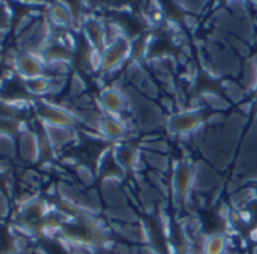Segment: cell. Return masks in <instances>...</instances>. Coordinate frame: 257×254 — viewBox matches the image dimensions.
Here are the masks:
<instances>
[{"mask_svg":"<svg viewBox=\"0 0 257 254\" xmlns=\"http://www.w3.org/2000/svg\"><path fill=\"white\" fill-rule=\"evenodd\" d=\"M131 49L132 46L127 38L119 37L115 41H112L101 55V68L104 71H110L118 65H121L124 59L128 56V53H131Z\"/></svg>","mask_w":257,"mask_h":254,"instance_id":"6da1fadb","label":"cell"},{"mask_svg":"<svg viewBox=\"0 0 257 254\" xmlns=\"http://www.w3.org/2000/svg\"><path fill=\"white\" fill-rule=\"evenodd\" d=\"M41 113H43V118H46L47 122H52L53 125H58V127H67V125L74 122V116L70 112L61 109V107L44 104V103H43Z\"/></svg>","mask_w":257,"mask_h":254,"instance_id":"7a4b0ae2","label":"cell"},{"mask_svg":"<svg viewBox=\"0 0 257 254\" xmlns=\"http://www.w3.org/2000/svg\"><path fill=\"white\" fill-rule=\"evenodd\" d=\"M101 104L109 113L113 115V113H119L124 110L125 100H124V95L118 89L109 88L101 92Z\"/></svg>","mask_w":257,"mask_h":254,"instance_id":"3957f363","label":"cell"},{"mask_svg":"<svg viewBox=\"0 0 257 254\" xmlns=\"http://www.w3.org/2000/svg\"><path fill=\"white\" fill-rule=\"evenodd\" d=\"M43 70H44L43 61H40L38 58L32 55H26L19 59V71L29 79L43 76Z\"/></svg>","mask_w":257,"mask_h":254,"instance_id":"277c9868","label":"cell"},{"mask_svg":"<svg viewBox=\"0 0 257 254\" xmlns=\"http://www.w3.org/2000/svg\"><path fill=\"white\" fill-rule=\"evenodd\" d=\"M227 249V239L224 234L213 233L201 242L203 254H224Z\"/></svg>","mask_w":257,"mask_h":254,"instance_id":"5b68a950","label":"cell"},{"mask_svg":"<svg viewBox=\"0 0 257 254\" xmlns=\"http://www.w3.org/2000/svg\"><path fill=\"white\" fill-rule=\"evenodd\" d=\"M101 132L110 140H119L125 135V127L116 118L106 116L101 119Z\"/></svg>","mask_w":257,"mask_h":254,"instance_id":"8992f818","label":"cell"},{"mask_svg":"<svg viewBox=\"0 0 257 254\" xmlns=\"http://www.w3.org/2000/svg\"><path fill=\"white\" fill-rule=\"evenodd\" d=\"M179 121H174L176 122V129L179 132H189V131H194L200 125L201 122V116L200 115H195V113H185V115H180L177 118Z\"/></svg>","mask_w":257,"mask_h":254,"instance_id":"52a82bcc","label":"cell"},{"mask_svg":"<svg viewBox=\"0 0 257 254\" xmlns=\"http://www.w3.org/2000/svg\"><path fill=\"white\" fill-rule=\"evenodd\" d=\"M191 182H192V170L183 165L177 174V188L180 197H186V192L191 188Z\"/></svg>","mask_w":257,"mask_h":254,"instance_id":"ba28073f","label":"cell"},{"mask_svg":"<svg viewBox=\"0 0 257 254\" xmlns=\"http://www.w3.org/2000/svg\"><path fill=\"white\" fill-rule=\"evenodd\" d=\"M28 89L32 94H44V92H50L52 91V80L40 76V77H34L28 80Z\"/></svg>","mask_w":257,"mask_h":254,"instance_id":"9c48e42d","label":"cell"},{"mask_svg":"<svg viewBox=\"0 0 257 254\" xmlns=\"http://www.w3.org/2000/svg\"><path fill=\"white\" fill-rule=\"evenodd\" d=\"M52 19L59 26H68V23L71 22V14H70V11L65 7L55 5L53 7V11H52Z\"/></svg>","mask_w":257,"mask_h":254,"instance_id":"30bf717a","label":"cell"},{"mask_svg":"<svg viewBox=\"0 0 257 254\" xmlns=\"http://www.w3.org/2000/svg\"><path fill=\"white\" fill-rule=\"evenodd\" d=\"M31 141H32V138H29L28 135L22 137V144L23 146H31ZM20 152H22L23 159H26V161H35L37 156H38V153L31 150V147H20Z\"/></svg>","mask_w":257,"mask_h":254,"instance_id":"8fae6325","label":"cell"},{"mask_svg":"<svg viewBox=\"0 0 257 254\" xmlns=\"http://www.w3.org/2000/svg\"><path fill=\"white\" fill-rule=\"evenodd\" d=\"M8 150L14 152L13 140L7 135H0V155H8Z\"/></svg>","mask_w":257,"mask_h":254,"instance_id":"7c38bea8","label":"cell"},{"mask_svg":"<svg viewBox=\"0 0 257 254\" xmlns=\"http://www.w3.org/2000/svg\"><path fill=\"white\" fill-rule=\"evenodd\" d=\"M29 31H31L32 34H35V31H37V26H34V29H32V28H29ZM35 40H37V37H35L34 40H31V43H29V47H31L32 44H35ZM38 41H40V43H43V41H41L40 38H38Z\"/></svg>","mask_w":257,"mask_h":254,"instance_id":"4fadbf2b","label":"cell"}]
</instances>
